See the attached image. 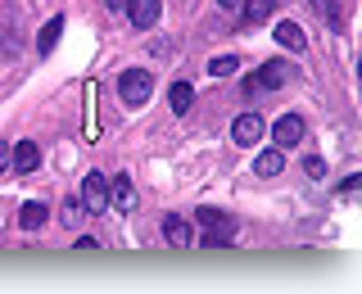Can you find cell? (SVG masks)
Listing matches in <instances>:
<instances>
[{"label": "cell", "instance_id": "cell-1", "mask_svg": "<svg viewBox=\"0 0 362 294\" xmlns=\"http://www.w3.org/2000/svg\"><path fill=\"white\" fill-rule=\"evenodd\" d=\"M195 222L204 226V249H213V245H226L235 235V218H226V213H218V208H199L195 213Z\"/></svg>", "mask_w": 362, "mask_h": 294}, {"label": "cell", "instance_id": "cell-2", "mask_svg": "<svg viewBox=\"0 0 362 294\" xmlns=\"http://www.w3.org/2000/svg\"><path fill=\"white\" fill-rule=\"evenodd\" d=\"M118 95H122V105H145V100L154 95V77L145 73V68H127V73L118 77Z\"/></svg>", "mask_w": 362, "mask_h": 294}, {"label": "cell", "instance_id": "cell-3", "mask_svg": "<svg viewBox=\"0 0 362 294\" xmlns=\"http://www.w3.org/2000/svg\"><path fill=\"white\" fill-rule=\"evenodd\" d=\"M303 136H308V122L299 118V113H281L276 122H272V141H276V150H290V145H299Z\"/></svg>", "mask_w": 362, "mask_h": 294}, {"label": "cell", "instance_id": "cell-4", "mask_svg": "<svg viewBox=\"0 0 362 294\" xmlns=\"http://www.w3.org/2000/svg\"><path fill=\"white\" fill-rule=\"evenodd\" d=\"M82 204H86V213H105L109 208V177L105 172H86V181H82Z\"/></svg>", "mask_w": 362, "mask_h": 294}, {"label": "cell", "instance_id": "cell-5", "mask_svg": "<svg viewBox=\"0 0 362 294\" xmlns=\"http://www.w3.org/2000/svg\"><path fill=\"white\" fill-rule=\"evenodd\" d=\"M263 131H267V127H263V118H258L254 109L240 113V118L231 122V141H235V145H245V150H254V145L263 141Z\"/></svg>", "mask_w": 362, "mask_h": 294}, {"label": "cell", "instance_id": "cell-6", "mask_svg": "<svg viewBox=\"0 0 362 294\" xmlns=\"http://www.w3.org/2000/svg\"><path fill=\"white\" fill-rule=\"evenodd\" d=\"M163 240L173 249H190V245H195V226H190V218L168 213V218H163Z\"/></svg>", "mask_w": 362, "mask_h": 294}, {"label": "cell", "instance_id": "cell-7", "mask_svg": "<svg viewBox=\"0 0 362 294\" xmlns=\"http://www.w3.org/2000/svg\"><path fill=\"white\" fill-rule=\"evenodd\" d=\"M254 82H258V90H281V86L290 82V64L286 59H267L263 68H258Z\"/></svg>", "mask_w": 362, "mask_h": 294}, {"label": "cell", "instance_id": "cell-8", "mask_svg": "<svg viewBox=\"0 0 362 294\" xmlns=\"http://www.w3.org/2000/svg\"><path fill=\"white\" fill-rule=\"evenodd\" d=\"M109 208H118V213H132L136 208V186H132L127 172L109 181Z\"/></svg>", "mask_w": 362, "mask_h": 294}, {"label": "cell", "instance_id": "cell-9", "mask_svg": "<svg viewBox=\"0 0 362 294\" xmlns=\"http://www.w3.org/2000/svg\"><path fill=\"white\" fill-rule=\"evenodd\" d=\"M127 18H132V28H154L158 23V0H127Z\"/></svg>", "mask_w": 362, "mask_h": 294}, {"label": "cell", "instance_id": "cell-10", "mask_svg": "<svg viewBox=\"0 0 362 294\" xmlns=\"http://www.w3.org/2000/svg\"><path fill=\"white\" fill-rule=\"evenodd\" d=\"M37 163H41V150H37V141H18L14 145V172H37Z\"/></svg>", "mask_w": 362, "mask_h": 294}, {"label": "cell", "instance_id": "cell-11", "mask_svg": "<svg viewBox=\"0 0 362 294\" xmlns=\"http://www.w3.org/2000/svg\"><path fill=\"white\" fill-rule=\"evenodd\" d=\"M45 218H50V208H45L41 199H32V204H23L18 208V222H23V231H41Z\"/></svg>", "mask_w": 362, "mask_h": 294}, {"label": "cell", "instance_id": "cell-12", "mask_svg": "<svg viewBox=\"0 0 362 294\" xmlns=\"http://www.w3.org/2000/svg\"><path fill=\"white\" fill-rule=\"evenodd\" d=\"M281 167H286V150H276V145L254 158V172H258V177H276Z\"/></svg>", "mask_w": 362, "mask_h": 294}, {"label": "cell", "instance_id": "cell-13", "mask_svg": "<svg viewBox=\"0 0 362 294\" xmlns=\"http://www.w3.org/2000/svg\"><path fill=\"white\" fill-rule=\"evenodd\" d=\"M276 41L286 45L290 54H299L303 45H308V37H303V28H299V23H276Z\"/></svg>", "mask_w": 362, "mask_h": 294}, {"label": "cell", "instance_id": "cell-14", "mask_svg": "<svg viewBox=\"0 0 362 294\" xmlns=\"http://www.w3.org/2000/svg\"><path fill=\"white\" fill-rule=\"evenodd\" d=\"M168 105H173L177 118H181V113H190V105H195V86H190V82H173V90H168Z\"/></svg>", "mask_w": 362, "mask_h": 294}, {"label": "cell", "instance_id": "cell-15", "mask_svg": "<svg viewBox=\"0 0 362 294\" xmlns=\"http://www.w3.org/2000/svg\"><path fill=\"white\" fill-rule=\"evenodd\" d=\"M59 37H64V18H50V23L41 28V41H37V50H41V54H50L54 45H59Z\"/></svg>", "mask_w": 362, "mask_h": 294}, {"label": "cell", "instance_id": "cell-16", "mask_svg": "<svg viewBox=\"0 0 362 294\" xmlns=\"http://www.w3.org/2000/svg\"><path fill=\"white\" fill-rule=\"evenodd\" d=\"M240 5H245V18H249V23H263L272 9L281 5V0H240Z\"/></svg>", "mask_w": 362, "mask_h": 294}, {"label": "cell", "instance_id": "cell-17", "mask_svg": "<svg viewBox=\"0 0 362 294\" xmlns=\"http://www.w3.org/2000/svg\"><path fill=\"white\" fill-rule=\"evenodd\" d=\"M235 68H240V54H218V59L209 64V73H213V77H231Z\"/></svg>", "mask_w": 362, "mask_h": 294}, {"label": "cell", "instance_id": "cell-18", "mask_svg": "<svg viewBox=\"0 0 362 294\" xmlns=\"http://www.w3.org/2000/svg\"><path fill=\"white\" fill-rule=\"evenodd\" d=\"M82 218H86V204H82V199H68V204H64V222H68V226H77Z\"/></svg>", "mask_w": 362, "mask_h": 294}, {"label": "cell", "instance_id": "cell-19", "mask_svg": "<svg viewBox=\"0 0 362 294\" xmlns=\"http://www.w3.org/2000/svg\"><path fill=\"white\" fill-rule=\"evenodd\" d=\"M303 172H308V177H326V163L317 154H308V158H303Z\"/></svg>", "mask_w": 362, "mask_h": 294}, {"label": "cell", "instance_id": "cell-20", "mask_svg": "<svg viewBox=\"0 0 362 294\" xmlns=\"http://www.w3.org/2000/svg\"><path fill=\"white\" fill-rule=\"evenodd\" d=\"M313 5H317V14H322V18L339 23V14H335V0H313Z\"/></svg>", "mask_w": 362, "mask_h": 294}, {"label": "cell", "instance_id": "cell-21", "mask_svg": "<svg viewBox=\"0 0 362 294\" xmlns=\"http://www.w3.org/2000/svg\"><path fill=\"white\" fill-rule=\"evenodd\" d=\"M9 167H14V150H9V145H0V177H5Z\"/></svg>", "mask_w": 362, "mask_h": 294}, {"label": "cell", "instance_id": "cell-22", "mask_svg": "<svg viewBox=\"0 0 362 294\" xmlns=\"http://www.w3.org/2000/svg\"><path fill=\"white\" fill-rule=\"evenodd\" d=\"M358 186H362V177L354 172V177H344V186H339V190H344V195H354V190H358Z\"/></svg>", "mask_w": 362, "mask_h": 294}, {"label": "cell", "instance_id": "cell-23", "mask_svg": "<svg viewBox=\"0 0 362 294\" xmlns=\"http://www.w3.org/2000/svg\"><path fill=\"white\" fill-rule=\"evenodd\" d=\"M218 9H240V0H218Z\"/></svg>", "mask_w": 362, "mask_h": 294}, {"label": "cell", "instance_id": "cell-24", "mask_svg": "<svg viewBox=\"0 0 362 294\" xmlns=\"http://www.w3.org/2000/svg\"><path fill=\"white\" fill-rule=\"evenodd\" d=\"M105 5H109V9H127V0H105Z\"/></svg>", "mask_w": 362, "mask_h": 294}]
</instances>
